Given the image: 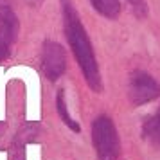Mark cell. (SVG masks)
Returning a JSON list of instances; mask_svg holds the SVG:
<instances>
[{
	"label": "cell",
	"instance_id": "obj_1",
	"mask_svg": "<svg viewBox=\"0 0 160 160\" xmlns=\"http://www.w3.org/2000/svg\"><path fill=\"white\" fill-rule=\"evenodd\" d=\"M61 8H63V23H65L67 40L72 47L74 56L78 59L81 70L85 74V79L92 90L101 92V76H99L97 61H95L94 56V49H92V43L87 36V31L79 20V15L72 8L70 0H61Z\"/></svg>",
	"mask_w": 160,
	"mask_h": 160
},
{
	"label": "cell",
	"instance_id": "obj_2",
	"mask_svg": "<svg viewBox=\"0 0 160 160\" xmlns=\"http://www.w3.org/2000/svg\"><path fill=\"white\" fill-rule=\"evenodd\" d=\"M92 140L101 160H115L119 157V137L112 119L106 115L97 117L92 126Z\"/></svg>",
	"mask_w": 160,
	"mask_h": 160
},
{
	"label": "cell",
	"instance_id": "obj_3",
	"mask_svg": "<svg viewBox=\"0 0 160 160\" xmlns=\"http://www.w3.org/2000/svg\"><path fill=\"white\" fill-rule=\"evenodd\" d=\"M128 92H130L131 104L133 106H142V104L157 99L160 95V83L148 72L137 70L130 76Z\"/></svg>",
	"mask_w": 160,
	"mask_h": 160
},
{
	"label": "cell",
	"instance_id": "obj_4",
	"mask_svg": "<svg viewBox=\"0 0 160 160\" xmlns=\"http://www.w3.org/2000/svg\"><path fill=\"white\" fill-rule=\"evenodd\" d=\"M18 18L6 0H0V61L9 56L18 36Z\"/></svg>",
	"mask_w": 160,
	"mask_h": 160
},
{
	"label": "cell",
	"instance_id": "obj_5",
	"mask_svg": "<svg viewBox=\"0 0 160 160\" xmlns=\"http://www.w3.org/2000/svg\"><path fill=\"white\" fill-rule=\"evenodd\" d=\"M65 65L67 59L63 47L56 42L47 40L43 43V49H42V70H43V74L51 81H56L65 72Z\"/></svg>",
	"mask_w": 160,
	"mask_h": 160
},
{
	"label": "cell",
	"instance_id": "obj_6",
	"mask_svg": "<svg viewBox=\"0 0 160 160\" xmlns=\"http://www.w3.org/2000/svg\"><path fill=\"white\" fill-rule=\"evenodd\" d=\"M144 137L160 146V106L144 121Z\"/></svg>",
	"mask_w": 160,
	"mask_h": 160
},
{
	"label": "cell",
	"instance_id": "obj_7",
	"mask_svg": "<svg viewBox=\"0 0 160 160\" xmlns=\"http://www.w3.org/2000/svg\"><path fill=\"white\" fill-rule=\"evenodd\" d=\"M92 6L95 8L97 13H101L106 18H117L121 13V4L119 0H90Z\"/></svg>",
	"mask_w": 160,
	"mask_h": 160
},
{
	"label": "cell",
	"instance_id": "obj_8",
	"mask_svg": "<svg viewBox=\"0 0 160 160\" xmlns=\"http://www.w3.org/2000/svg\"><path fill=\"white\" fill-rule=\"evenodd\" d=\"M56 104H58V113L61 117V121L74 131H79V124L74 121L72 117L68 115V110H67V102H65V92L59 90L58 92V97H56Z\"/></svg>",
	"mask_w": 160,
	"mask_h": 160
},
{
	"label": "cell",
	"instance_id": "obj_9",
	"mask_svg": "<svg viewBox=\"0 0 160 160\" xmlns=\"http://www.w3.org/2000/svg\"><path fill=\"white\" fill-rule=\"evenodd\" d=\"M128 4L131 6V9L135 11V15L138 18H144L148 15V4H146V0H128Z\"/></svg>",
	"mask_w": 160,
	"mask_h": 160
},
{
	"label": "cell",
	"instance_id": "obj_10",
	"mask_svg": "<svg viewBox=\"0 0 160 160\" xmlns=\"http://www.w3.org/2000/svg\"><path fill=\"white\" fill-rule=\"evenodd\" d=\"M25 2H27L29 6H34V8H38V6H40V4H42L43 0H25Z\"/></svg>",
	"mask_w": 160,
	"mask_h": 160
}]
</instances>
